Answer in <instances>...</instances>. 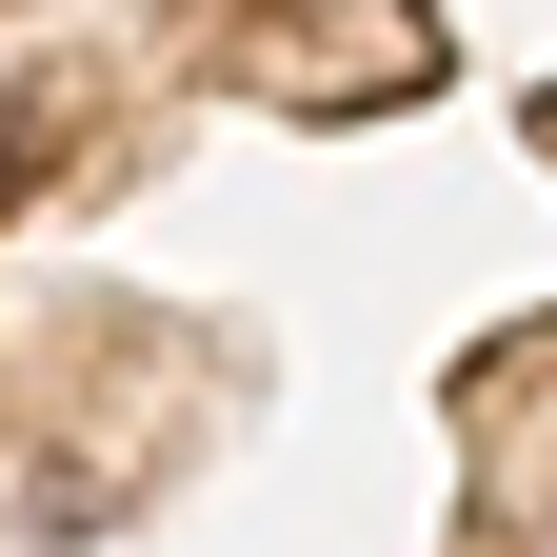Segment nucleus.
I'll return each mask as SVG.
<instances>
[{
  "label": "nucleus",
  "instance_id": "obj_1",
  "mask_svg": "<svg viewBox=\"0 0 557 557\" xmlns=\"http://www.w3.org/2000/svg\"><path fill=\"white\" fill-rule=\"evenodd\" d=\"M0 160H21V100H0Z\"/></svg>",
  "mask_w": 557,
  "mask_h": 557
}]
</instances>
